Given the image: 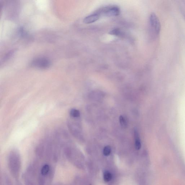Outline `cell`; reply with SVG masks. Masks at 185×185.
<instances>
[{
    "mask_svg": "<svg viewBox=\"0 0 185 185\" xmlns=\"http://www.w3.org/2000/svg\"><path fill=\"white\" fill-rule=\"evenodd\" d=\"M97 12L100 16L115 17L119 15L120 10L117 6H108L99 9Z\"/></svg>",
    "mask_w": 185,
    "mask_h": 185,
    "instance_id": "cell-1",
    "label": "cell"
},
{
    "mask_svg": "<svg viewBox=\"0 0 185 185\" xmlns=\"http://www.w3.org/2000/svg\"><path fill=\"white\" fill-rule=\"evenodd\" d=\"M149 24L151 31L154 34L158 35L161 30V24L160 20L155 13H151L150 15Z\"/></svg>",
    "mask_w": 185,
    "mask_h": 185,
    "instance_id": "cell-2",
    "label": "cell"
},
{
    "mask_svg": "<svg viewBox=\"0 0 185 185\" xmlns=\"http://www.w3.org/2000/svg\"><path fill=\"white\" fill-rule=\"evenodd\" d=\"M50 62L45 58H39L35 59L32 63L33 66L40 68H46L49 66Z\"/></svg>",
    "mask_w": 185,
    "mask_h": 185,
    "instance_id": "cell-3",
    "label": "cell"
},
{
    "mask_svg": "<svg viewBox=\"0 0 185 185\" xmlns=\"http://www.w3.org/2000/svg\"><path fill=\"white\" fill-rule=\"evenodd\" d=\"M100 15L97 12L88 15L83 20V22L85 24H90L95 22L100 17Z\"/></svg>",
    "mask_w": 185,
    "mask_h": 185,
    "instance_id": "cell-4",
    "label": "cell"
},
{
    "mask_svg": "<svg viewBox=\"0 0 185 185\" xmlns=\"http://www.w3.org/2000/svg\"><path fill=\"white\" fill-rule=\"evenodd\" d=\"M134 136L135 140V148L137 150H139L141 148V143L139 134L136 130L134 131Z\"/></svg>",
    "mask_w": 185,
    "mask_h": 185,
    "instance_id": "cell-5",
    "label": "cell"
},
{
    "mask_svg": "<svg viewBox=\"0 0 185 185\" xmlns=\"http://www.w3.org/2000/svg\"><path fill=\"white\" fill-rule=\"evenodd\" d=\"M69 114L70 117L73 118H78L80 116V111L76 108H72L70 110Z\"/></svg>",
    "mask_w": 185,
    "mask_h": 185,
    "instance_id": "cell-6",
    "label": "cell"
},
{
    "mask_svg": "<svg viewBox=\"0 0 185 185\" xmlns=\"http://www.w3.org/2000/svg\"><path fill=\"white\" fill-rule=\"evenodd\" d=\"M103 176L104 180L106 182L111 181L113 177L112 174L108 171H105L104 172Z\"/></svg>",
    "mask_w": 185,
    "mask_h": 185,
    "instance_id": "cell-7",
    "label": "cell"
},
{
    "mask_svg": "<svg viewBox=\"0 0 185 185\" xmlns=\"http://www.w3.org/2000/svg\"><path fill=\"white\" fill-rule=\"evenodd\" d=\"M50 166L48 164L44 165L41 170V174L42 175L45 176L47 175L50 171Z\"/></svg>",
    "mask_w": 185,
    "mask_h": 185,
    "instance_id": "cell-8",
    "label": "cell"
},
{
    "mask_svg": "<svg viewBox=\"0 0 185 185\" xmlns=\"http://www.w3.org/2000/svg\"><path fill=\"white\" fill-rule=\"evenodd\" d=\"M119 120L121 126L123 128H126L128 123L126 117L123 115H121L119 117Z\"/></svg>",
    "mask_w": 185,
    "mask_h": 185,
    "instance_id": "cell-9",
    "label": "cell"
},
{
    "mask_svg": "<svg viewBox=\"0 0 185 185\" xmlns=\"http://www.w3.org/2000/svg\"><path fill=\"white\" fill-rule=\"evenodd\" d=\"M111 148L109 146H105L103 150V154L106 156H108L110 154Z\"/></svg>",
    "mask_w": 185,
    "mask_h": 185,
    "instance_id": "cell-10",
    "label": "cell"
}]
</instances>
